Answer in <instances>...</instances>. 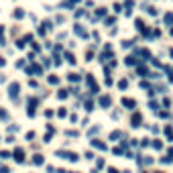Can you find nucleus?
Returning <instances> with one entry per match:
<instances>
[{"mask_svg": "<svg viewBox=\"0 0 173 173\" xmlns=\"http://www.w3.org/2000/svg\"><path fill=\"white\" fill-rule=\"evenodd\" d=\"M8 92H10V96H12V98H16V96H18V83H10Z\"/></svg>", "mask_w": 173, "mask_h": 173, "instance_id": "obj_1", "label": "nucleus"}, {"mask_svg": "<svg viewBox=\"0 0 173 173\" xmlns=\"http://www.w3.org/2000/svg\"><path fill=\"white\" fill-rule=\"evenodd\" d=\"M73 31H75V33H77L79 37H83V39H85V37H88V33H85V31H83V27H81V25H75V29H73Z\"/></svg>", "mask_w": 173, "mask_h": 173, "instance_id": "obj_2", "label": "nucleus"}, {"mask_svg": "<svg viewBox=\"0 0 173 173\" xmlns=\"http://www.w3.org/2000/svg\"><path fill=\"white\" fill-rule=\"evenodd\" d=\"M100 104L108 108V106H110V98H108V96H102V98H100Z\"/></svg>", "mask_w": 173, "mask_h": 173, "instance_id": "obj_3", "label": "nucleus"}, {"mask_svg": "<svg viewBox=\"0 0 173 173\" xmlns=\"http://www.w3.org/2000/svg\"><path fill=\"white\" fill-rule=\"evenodd\" d=\"M122 106H128V108H135V100H122Z\"/></svg>", "mask_w": 173, "mask_h": 173, "instance_id": "obj_4", "label": "nucleus"}, {"mask_svg": "<svg viewBox=\"0 0 173 173\" xmlns=\"http://www.w3.org/2000/svg\"><path fill=\"white\" fill-rule=\"evenodd\" d=\"M165 23H167V25L173 23V12H167V14H165Z\"/></svg>", "mask_w": 173, "mask_h": 173, "instance_id": "obj_5", "label": "nucleus"}, {"mask_svg": "<svg viewBox=\"0 0 173 173\" xmlns=\"http://www.w3.org/2000/svg\"><path fill=\"white\" fill-rule=\"evenodd\" d=\"M139 122H141V116L135 114V116H133V126H139Z\"/></svg>", "mask_w": 173, "mask_h": 173, "instance_id": "obj_6", "label": "nucleus"}, {"mask_svg": "<svg viewBox=\"0 0 173 173\" xmlns=\"http://www.w3.org/2000/svg\"><path fill=\"white\" fill-rule=\"evenodd\" d=\"M92 145H94V147H98V149H106V145H104V143H100V141H92Z\"/></svg>", "mask_w": 173, "mask_h": 173, "instance_id": "obj_7", "label": "nucleus"}, {"mask_svg": "<svg viewBox=\"0 0 173 173\" xmlns=\"http://www.w3.org/2000/svg\"><path fill=\"white\" fill-rule=\"evenodd\" d=\"M14 16H16V18H23V16H25V12H23V8H16V12H14Z\"/></svg>", "mask_w": 173, "mask_h": 173, "instance_id": "obj_8", "label": "nucleus"}, {"mask_svg": "<svg viewBox=\"0 0 173 173\" xmlns=\"http://www.w3.org/2000/svg\"><path fill=\"white\" fill-rule=\"evenodd\" d=\"M69 79H71V81H79V75H75V73H69Z\"/></svg>", "mask_w": 173, "mask_h": 173, "instance_id": "obj_9", "label": "nucleus"}, {"mask_svg": "<svg viewBox=\"0 0 173 173\" xmlns=\"http://www.w3.org/2000/svg\"><path fill=\"white\" fill-rule=\"evenodd\" d=\"M33 161H35L37 165H41V163H43V159H41V155H35V159H33Z\"/></svg>", "mask_w": 173, "mask_h": 173, "instance_id": "obj_10", "label": "nucleus"}, {"mask_svg": "<svg viewBox=\"0 0 173 173\" xmlns=\"http://www.w3.org/2000/svg\"><path fill=\"white\" fill-rule=\"evenodd\" d=\"M65 57H67V61H69V63H73V61H75V59H73V55H71V53H67V55H65Z\"/></svg>", "mask_w": 173, "mask_h": 173, "instance_id": "obj_11", "label": "nucleus"}]
</instances>
